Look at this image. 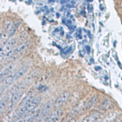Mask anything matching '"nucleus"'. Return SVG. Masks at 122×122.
<instances>
[{"instance_id":"f257e3e1","label":"nucleus","mask_w":122,"mask_h":122,"mask_svg":"<svg viewBox=\"0 0 122 122\" xmlns=\"http://www.w3.org/2000/svg\"><path fill=\"white\" fill-rule=\"evenodd\" d=\"M17 41L16 39L12 38L9 40L4 45V46L1 45V53H0V57H1V61L5 56V55L11 51H12Z\"/></svg>"},{"instance_id":"f03ea898","label":"nucleus","mask_w":122,"mask_h":122,"mask_svg":"<svg viewBox=\"0 0 122 122\" xmlns=\"http://www.w3.org/2000/svg\"><path fill=\"white\" fill-rule=\"evenodd\" d=\"M17 63L12 62L8 64L5 65L1 69V73H0V76H1V82H3V80L9 74L12 73L14 70L17 66Z\"/></svg>"},{"instance_id":"7ed1b4c3","label":"nucleus","mask_w":122,"mask_h":122,"mask_svg":"<svg viewBox=\"0 0 122 122\" xmlns=\"http://www.w3.org/2000/svg\"><path fill=\"white\" fill-rule=\"evenodd\" d=\"M24 94V90L22 89H19L15 92H12V95L9 104V109L12 111L21 99Z\"/></svg>"},{"instance_id":"20e7f679","label":"nucleus","mask_w":122,"mask_h":122,"mask_svg":"<svg viewBox=\"0 0 122 122\" xmlns=\"http://www.w3.org/2000/svg\"><path fill=\"white\" fill-rule=\"evenodd\" d=\"M40 73V70L38 69H36L31 73H30L23 81L22 83L20 85L22 88H24L30 85L33 81L38 77Z\"/></svg>"},{"instance_id":"39448f33","label":"nucleus","mask_w":122,"mask_h":122,"mask_svg":"<svg viewBox=\"0 0 122 122\" xmlns=\"http://www.w3.org/2000/svg\"><path fill=\"white\" fill-rule=\"evenodd\" d=\"M41 101V98L39 95H35L25 106L27 114L32 111L34 110L39 105Z\"/></svg>"},{"instance_id":"423d86ee","label":"nucleus","mask_w":122,"mask_h":122,"mask_svg":"<svg viewBox=\"0 0 122 122\" xmlns=\"http://www.w3.org/2000/svg\"><path fill=\"white\" fill-rule=\"evenodd\" d=\"M69 95L70 94L67 92H64L60 94L55 101L54 106L56 108H59L61 106H62L66 103V102L67 101L69 97Z\"/></svg>"},{"instance_id":"0eeeda50","label":"nucleus","mask_w":122,"mask_h":122,"mask_svg":"<svg viewBox=\"0 0 122 122\" xmlns=\"http://www.w3.org/2000/svg\"><path fill=\"white\" fill-rule=\"evenodd\" d=\"M63 111L62 109L58 108L55 110L49 115H48L45 120L46 122H56L58 121L61 116L62 115Z\"/></svg>"},{"instance_id":"6e6552de","label":"nucleus","mask_w":122,"mask_h":122,"mask_svg":"<svg viewBox=\"0 0 122 122\" xmlns=\"http://www.w3.org/2000/svg\"><path fill=\"white\" fill-rule=\"evenodd\" d=\"M54 103L55 101L54 102L53 100H51L43 106L42 109L40 110V114L42 118L49 114L54 106Z\"/></svg>"},{"instance_id":"1a4fd4ad","label":"nucleus","mask_w":122,"mask_h":122,"mask_svg":"<svg viewBox=\"0 0 122 122\" xmlns=\"http://www.w3.org/2000/svg\"><path fill=\"white\" fill-rule=\"evenodd\" d=\"M28 68L29 67L28 65H25L22 66L21 68H20L18 70L16 71L15 73H14L13 76V83L16 82L18 79L21 78L28 70Z\"/></svg>"},{"instance_id":"9d476101","label":"nucleus","mask_w":122,"mask_h":122,"mask_svg":"<svg viewBox=\"0 0 122 122\" xmlns=\"http://www.w3.org/2000/svg\"><path fill=\"white\" fill-rule=\"evenodd\" d=\"M28 45H29V42L26 41L24 42L21 45H20L15 48H14V50H13L14 53L15 54V53H19L22 52L26 48V47L28 46Z\"/></svg>"},{"instance_id":"9b49d317","label":"nucleus","mask_w":122,"mask_h":122,"mask_svg":"<svg viewBox=\"0 0 122 122\" xmlns=\"http://www.w3.org/2000/svg\"><path fill=\"white\" fill-rule=\"evenodd\" d=\"M101 116V114L100 113L96 112L94 113L91 115H89L88 117H87L86 118H85V120H83L84 122H94L96 121Z\"/></svg>"},{"instance_id":"f8f14e48","label":"nucleus","mask_w":122,"mask_h":122,"mask_svg":"<svg viewBox=\"0 0 122 122\" xmlns=\"http://www.w3.org/2000/svg\"><path fill=\"white\" fill-rule=\"evenodd\" d=\"M20 24H21V23L19 21H16L13 24L12 27L8 33L9 36H12L17 31L18 28L19 27Z\"/></svg>"},{"instance_id":"ddd939ff","label":"nucleus","mask_w":122,"mask_h":122,"mask_svg":"<svg viewBox=\"0 0 122 122\" xmlns=\"http://www.w3.org/2000/svg\"><path fill=\"white\" fill-rule=\"evenodd\" d=\"M7 105V99L4 98V99H1V102H0V114L1 116H2L3 112H4L5 109Z\"/></svg>"},{"instance_id":"4468645a","label":"nucleus","mask_w":122,"mask_h":122,"mask_svg":"<svg viewBox=\"0 0 122 122\" xmlns=\"http://www.w3.org/2000/svg\"><path fill=\"white\" fill-rule=\"evenodd\" d=\"M96 100H97L96 96H94L91 98H90V99L89 100V101L86 103L85 106V109H87L91 107V106H92L94 105Z\"/></svg>"},{"instance_id":"2eb2a0df","label":"nucleus","mask_w":122,"mask_h":122,"mask_svg":"<svg viewBox=\"0 0 122 122\" xmlns=\"http://www.w3.org/2000/svg\"><path fill=\"white\" fill-rule=\"evenodd\" d=\"M111 105L110 101L108 99H105L102 103H101L100 108L102 109H107L109 108Z\"/></svg>"},{"instance_id":"dca6fc26","label":"nucleus","mask_w":122,"mask_h":122,"mask_svg":"<svg viewBox=\"0 0 122 122\" xmlns=\"http://www.w3.org/2000/svg\"><path fill=\"white\" fill-rule=\"evenodd\" d=\"M12 23L10 20H7L5 22V30L8 32V33L9 32V31L11 30V28L12 26Z\"/></svg>"},{"instance_id":"f3484780","label":"nucleus","mask_w":122,"mask_h":122,"mask_svg":"<svg viewBox=\"0 0 122 122\" xmlns=\"http://www.w3.org/2000/svg\"><path fill=\"white\" fill-rule=\"evenodd\" d=\"M47 87L46 85H41L40 86H39L37 88L38 90L41 92H44L45 91H46L47 89Z\"/></svg>"},{"instance_id":"a211bd4d","label":"nucleus","mask_w":122,"mask_h":122,"mask_svg":"<svg viewBox=\"0 0 122 122\" xmlns=\"http://www.w3.org/2000/svg\"><path fill=\"white\" fill-rule=\"evenodd\" d=\"M70 1L71 0H62V1L61 2V3L62 4H64L70 2Z\"/></svg>"},{"instance_id":"6ab92c4d","label":"nucleus","mask_w":122,"mask_h":122,"mask_svg":"<svg viewBox=\"0 0 122 122\" xmlns=\"http://www.w3.org/2000/svg\"><path fill=\"white\" fill-rule=\"evenodd\" d=\"M93 8H92V6H91V5H89L87 7V10H88V11L91 12Z\"/></svg>"},{"instance_id":"aec40b11","label":"nucleus","mask_w":122,"mask_h":122,"mask_svg":"<svg viewBox=\"0 0 122 122\" xmlns=\"http://www.w3.org/2000/svg\"><path fill=\"white\" fill-rule=\"evenodd\" d=\"M2 35H3V29L1 28V41L2 40Z\"/></svg>"}]
</instances>
